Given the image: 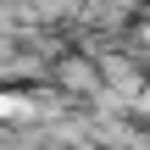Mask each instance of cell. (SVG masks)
Listing matches in <instances>:
<instances>
[{
  "label": "cell",
  "mask_w": 150,
  "mask_h": 150,
  "mask_svg": "<svg viewBox=\"0 0 150 150\" xmlns=\"http://www.w3.org/2000/svg\"><path fill=\"white\" fill-rule=\"evenodd\" d=\"M50 78H56L61 89H95V72H89L78 56H61V61H50Z\"/></svg>",
  "instance_id": "6da1fadb"
}]
</instances>
